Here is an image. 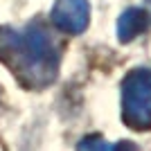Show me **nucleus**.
<instances>
[{"instance_id": "nucleus-1", "label": "nucleus", "mask_w": 151, "mask_h": 151, "mask_svg": "<svg viewBox=\"0 0 151 151\" xmlns=\"http://www.w3.org/2000/svg\"><path fill=\"white\" fill-rule=\"evenodd\" d=\"M0 63L20 86L41 90L57 79L61 52L52 34L38 23L20 29L0 25Z\"/></svg>"}, {"instance_id": "nucleus-2", "label": "nucleus", "mask_w": 151, "mask_h": 151, "mask_svg": "<svg viewBox=\"0 0 151 151\" xmlns=\"http://www.w3.org/2000/svg\"><path fill=\"white\" fill-rule=\"evenodd\" d=\"M122 120L133 131L151 129V70L135 68L122 81Z\"/></svg>"}, {"instance_id": "nucleus-3", "label": "nucleus", "mask_w": 151, "mask_h": 151, "mask_svg": "<svg viewBox=\"0 0 151 151\" xmlns=\"http://www.w3.org/2000/svg\"><path fill=\"white\" fill-rule=\"evenodd\" d=\"M50 20L63 34H81L90 23V5L88 0H54L50 12Z\"/></svg>"}, {"instance_id": "nucleus-4", "label": "nucleus", "mask_w": 151, "mask_h": 151, "mask_svg": "<svg viewBox=\"0 0 151 151\" xmlns=\"http://www.w3.org/2000/svg\"><path fill=\"white\" fill-rule=\"evenodd\" d=\"M149 23H151V16H149L147 9H142V7H129L117 18V27H115L117 38H120L122 43H131L133 38L145 34Z\"/></svg>"}, {"instance_id": "nucleus-5", "label": "nucleus", "mask_w": 151, "mask_h": 151, "mask_svg": "<svg viewBox=\"0 0 151 151\" xmlns=\"http://www.w3.org/2000/svg\"><path fill=\"white\" fill-rule=\"evenodd\" d=\"M77 151H138L133 142H108L104 140L101 135L93 133V135H86L83 140H79V145H77Z\"/></svg>"}]
</instances>
